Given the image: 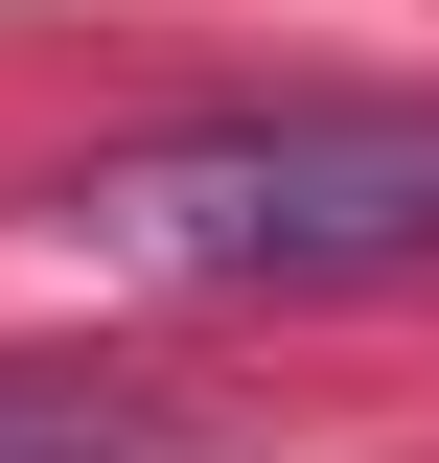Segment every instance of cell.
<instances>
[{
  "instance_id": "6da1fadb",
  "label": "cell",
  "mask_w": 439,
  "mask_h": 463,
  "mask_svg": "<svg viewBox=\"0 0 439 463\" xmlns=\"http://www.w3.org/2000/svg\"><path fill=\"white\" fill-rule=\"evenodd\" d=\"M47 232L93 255V279H185V301L416 279V255H439V116H393V93H347V116H185V139L70 163Z\"/></svg>"
},
{
  "instance_id": "7a4b0ae2",
  "label": "cell",
  "mask_w": 439,
  "mask_h": 463,
  "mask_svg": "<svg viewBox=\"0 0 439 463\" xmlns=\"http://www.w3.org/2000/svg\"><path fill=\"white\" fill-rule=\"evenodd\" d=\"M0 463H116V394H70V371H0Z\"/></svg>"
}]
</instances>
